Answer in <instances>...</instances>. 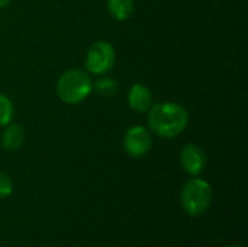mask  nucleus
Listing matches in <instances>:
<instances>
[{
	"instance_id": "9b49d317",
	"label": "nucleus",
	"mask_w": 248,
	"mask_h": 247,
	"mask_svg": "<svg viewBox=\"0 0 248 247\" xmlns=\"http://www.w3.org/2000/svg\"><path fill=\"white\" fill-rule=\"evenodd\" d=\"M13 114L15 109L12 100L6 95L0 93V127H6L7 124H10Z\"/></svg>"
},
{
	"instance_id": "f03ea898",
	"label": "nucleus",
	"mask_w": 248,
	"mask_h": 247,
	"mask_svg": "<svg viewBox=\"0 0 248 247\" xmlns=\"http://www.w3.org/2000/svg\"><path fill=\"white\" fill-rule=\"evenodd\" d=\"M93 90V82L87 71L73 68L62 73L57 82L58 98L68 105H77L89 98Z\"/></svg>"
},
{
	"instance_id": "4468645a",
	"label": "nucleus",
	"mask_w": 248,
	"mask_h": 247,
	"mask_svg": "<svg viewBox=\"0 0 248 247\" xmlns=\"http://www.w3.org/2000/svg\"><path fill=\"white\" fill-rule=\"evenodd\" d=\"M225 247H243V246H237V245H230V246H225Z\"/></svg>"
},
{
	"instance_id": "9d476101",
	"label": "nucleus",
	"mask_w": 248,
	"mask_h": 247,
	"mask_svg": "<svg viewBox=\"0 0 248 247\" xmlns=\"http://www.w3.org/2000/svg\"><path fill=\"white\" fill-rule=\"evenodd\" d=\"M93 89H96V92L100 96L108 98V96H113L118 92V83H116V80H113L110 77H102L96 82Z\"/></svg>"
},
{
	"instance_id": "20e7f679",
	"label": "nucleus",
	"mask_w": 248,
	"mask_h": 247,
	"mask_svg": "<svg viewBox=\"0 0 248 247\" xmlns=\"http://www.w3.org/2000/svg\"><path fill=\"white\" fill-rule=\"evenodd\" d=\"M115 60L116 52L113 45L108 41H97L89 48L86 54V68L92 74L105 76L112 70Z\"/></svg>"
},
{
	"instance_id": "ddd939ff",
	"label": "nucleus",
	"mask_w": 248,
	"mask_h": 247,
	"mask_svg": "<svg viewBox=\"0 0 248 247\" xmlns=\"http://www.w3.org/2000/svg\"><path fill=\"white\" fill-rule=\"evenodd\" d=\"M10 1H12V0H0V9H1V7H6Z\"/></svg>"
},
{
	"instance_id": "39448f33",
	"label": "nucleus",
	"mask_w": 248,
	"mask_h": 247,
	"mask_svg": "<svg viewBox=\"0 0 248 247\" xmlns=\"http://www.w3.org/2000/svg\"><path fill=\"white\" fill-rule=\"evenodd\" d=\"M124 148L134 159H141L147 156L153 148L151 131L144 125L129 127L124 135Z\"/></svg>"
},
{
	"instance_id": "7ed1b4c3",
	"label": "nucleus",
	"mask_w": 248,
	"mask_h": 247,
	"mask_svg": "<svg viewBox=\"0 0 248 247\" xmlns=\"http://www.w3.org/2000/svg\"><path fill=\"white\" fill-rule=\"evenodd\" d=\"M212 188L211 185L198 176L187 181L182 188L180 201L185 213L190 217H199L208 211L212 202Z\"/></svg>"
},
{
	"instance_id": "1a4fd4ad",
	"label": "nucleus",
	"mask_w": 248,
	"mask_h": 247,
	"mask_svg": "<svg viewBox=\"0 0 248 247\" xmlns=\"http://www.w3.org/2000/svg\"><path fill=\"white\" fill-rule=\"evenodd\" d=\"M108 9L116 20H126L134 13V0H108Z\"/></svg>"
},
{
	"instance_id": "6e6552de",
	"label": "nucleus",
	"mask_w": 248,
	"mask_h": 247,
	"mask_svg": "<svg viewBox=\"0 0 248 247\" xmlns=\"http://www.w3.org/2000/svg\"><path fill=\"white\" fill-rule=\"evenodd\" d=\"M25 143V130L19 124H7L1 134V146L7 151L19 150Z\"/></svg>"
},
{
	"instance_id": "f8f14e48",
	"label": "nucleus",
	"mask_w": 248,
	"mask_h": 247,
	"mask_svg": "<svg viewBox=\"0 0 248 247\" xmlns=\"http://www.w3.org/2000/svg\"><path fill=\"white\" fill-rule=\"evenodd\" d=\"M13 192V183L12 179L0 170V199L7 198Z\"/></svg>"
},
{
	"instance_id": "f257e3e1",
	"label": "nucleus",
	"mask_w": 248,
	"mask_h": 247,
	"mask_svg": "<svg viewBox=\"0 0 248 247\" xmlns=\"http://www.w3.org/2000/svg\"><path fill=\"white\" fill-rule=\"evenodd\" d=\"M189 124V112L176 102L153 103L148 109V128L161 138L180 135Z\"/></svg>"
},
{
	"instance_id": "0eeeda50",
	"label": "nucleus",
	"mask_w": 248,
	"mask_h": 247,
	"mask_svg": "<svg viewBox=\"0 0 248 247\" xmlns=\"http://www.w3.org/2000/svg\"><path fill=\"white\" fill-rule=\"evenodd\" d=\"M128 105L135 112H140V114L148 112V109L153 105V93H151V90L147 86L141 84V83L134 84L129 89V93H128Z\"/></svg>"
},
{
	"instance_id": "423d86ee",
	"label": "nucleus",
	"mask_w": 248,
	"mask_h": 247,
	"mask_svg": "<svg viewBox=\"0 0 248 247\" xmlns=\"http://www.w3.org/2000/svg\"><path fill=\"white\" fill-rule=\"evenodd\" d=\"M180 166L190 176H199L206 167L205 151L196 144H186L180 151Z\"/></svg>"
}]
</instances>
